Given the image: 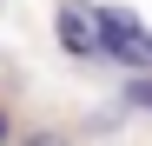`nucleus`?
Here are the masks:
<instances>
[{
  "mask_svg": "<svg viewBox=\"0 0 152 146\" xmlns=\"http://www.w3.org/2000/svg\"><path fill=\"white\" fill-rule=\"evenodd\" d=\"M53 33H60V46L73 60H93V7H60V20H53Z\"/></svg>",
  "mask_w": 152,
  "mask_h": 146,
  "instance_id": "f257e3e1",
  "label": "nucleus"
},
{
  "mask_svg": "<svg viewBox=\"0 0 152 146\" xmlns=\"http://www.w3.org/2000/svg\"><path fill=\"white\" fill-rule=\"evenodd\" d=\"M13 146H66V133H20Z\"/></svg>",
  "mask_w": 152,
  "mask_h": 146,
  "instance_id": "f03ea898",
  "label": "nucleus"
},
{
  "mask_svg": "<svg viewBox=\"0 0 152 146\" xmlns=\"http://www.w3.org/2000/svg\"><path fill=\"white\" fill-rule=\"evenodd\" d=\"M13 139H20V133H13V113L0 106V146H13Z\"/></svg>",
  "mask_w": 152,
  "mask_h": 146,
  "instance_id": "7ed1b4c3",
  "label": "nucleus"
}]
</instances>
